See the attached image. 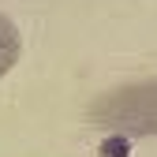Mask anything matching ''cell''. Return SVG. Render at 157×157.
<instances>
[{"mask_svg":"<svg viewBox=\"0 0 157 157\" xmlns=\"http://www.w3.org/2000/svg\"><path fill=\"white\" fill-rule=\"evenodd\" d=\"M97 153H101V157H127L131 153V139H127V135H109V139L97 146Z\"/></svg>","mask_w":157,"mask_h":157,"instance_id":"obj_3","label":"cell"},{"mask_svg":"<svg viewBox=\"0 0 157 157\" xmlns=\"http://www.w3.org/2000/svg\"><path fill=\"white\" fill-rule=\"evenodd\" d=\"M90 120L101 127H112L116 135H157V78L127 82L101 94L86 109Z\"/></svg>","mask_w":157,"mask_h":157,"instance_id":"obj_1","label":"cell"},{"mask_svg":"<svg viewBox=\"0 0 157 157\" xmlns=\"http://www.w3.org/2000/svg\"><path fill=\"white\" fill-rule=\"evenodd\" d=\"M19 49H23V37H19V26L11 23V19L0 11V78H4L15 60H19Z\"/></svg>","mask_w":157,"mask_h":157,"instance_id":"obj_2","label":"cell"}]
</instances>
